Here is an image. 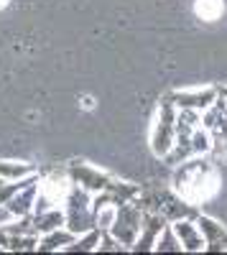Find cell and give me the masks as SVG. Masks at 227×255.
Wrapping results in <instances>:
<instances>
[{
  "instance_id": "obj_8",
  "label": "cell",
  "mask_w": 227,
  "mask_h": 255,
  "mask_svg": "<svg viewBox=\"0 0 227 255\" xmlns=\"http://www.w3.org/2000/svg\"><path fill=\"white\" fill-rule=\"evenodd\" d=\"M197 222L202 227L204 243H207V253H222V250H227V227L220 220H215L210 215H202V212H199Z\"/></svg>"
},
{
  "instance_id": "obj_7",
  "label": "cell",
  "mask_w": 227,
  "mask_h": 255,
  "mask_svg": "<svg viewBox=\"0 0 227 255\" xmlns=\"http://www.w3.org/2000/svg\"><path fill=\"white\" fill-rule=\"evenodd\" d=\"M166 225H169V220L163 217L161 212H148V209H146V217H143L140 235H138L133 250H135V253H148V250H153L158 235L163 232V227H166Z\"/></svg>"
},
{
  "instance_id": "obj_4",
  "label": "cell",
  "mask_w": 227,
  "mask_h": 255,
  "mask_svg": "<svg viewBox=\"0 0 227 255\" xmlns=\"http://www.w3.org/2000/svg\"><path fill=\"white\" fill-rule=\"evenodd\" d=\"M169 97L174 100V105L179 110L204 113L220 100V87H212V84H207V87H184V90L171 92Z\"/></svg>"
},
{
  "instance_id": "obj_9",
  "label": "cell",
  "mask_w": 227,
  "mask_h": 255,
  "mask_svg": "<svg viewBox=\"0 0 227 255\" xmlns=\"http://www.w3.org/2000/svg\"><path fill=\"white\" fill-rule=\"evenodd\" d=\"M77 240V235L69 230V227H64V230H51V232H46L44 235V240L38 243V250H67L72 243Z\"/></svg>"
},
{
  "instance_id": "obj_6",
  "label": "cell",
  "mask_w": 227,
  "mask_h": 255,
  "mask_svg": "<svg viewBox=\"0 0 227 255\" xmlns=\"http://www.w3.org/2000/svg\"><path fill=\"white\" fill-rule=\"evenodd\" d=\"M176 238L184 248V253H202L207 250V243H204V235H202V227L197 222V217H184V220H176L171 222Z\"/></svg>"
},
{
  "instance_id": "obj_10",
  "label": "cell",
  "mask_w": 227,
  "mask_h": 255,
  "mask_svg": "<svg viewBox=\"0 0 227 255\" xmlns=\"http://www.w3.org/2000/svg\"><path fill=\"white\" fill-rule=\"evenodd\" d=\"M194 15L204 23H215L225 15V0H194Z\"/></svg>"
},
{
  "instance_id": "obj_14",
  "label": "cell",
  "mask_w": 227,
  "mask_h": 255,
  "mask_svg": "<svg viewBox=\"0 0 227 255\" xmlns=\"http://www.w3.org/2000/svg\"><path fill=\"white\" fill-rule=\"evenodd\" d=\"M220 92H222V95H225V97H227V87H222V90H220Z\"/></svg>"
},
{
  "instance_id": "obj_13",
  "label": "cell",
  "mask_w": 227,
  "mask_h": 255,
  "mask_svg": "<svg viewBox=\"0 0 227 255\" xmlns=\"http://www.w3.org/2000/svg\"><path fill=\"white\" fill-rule=\"evenodd\" d=\"M153 250H156V253H184V248H181V243H179V238H176V232H174L171 222L163 227V232L158 235Z\"/></svg>"
},
{
  "instance_id": "obj_11",
  "label": "cell",
  "mask_w": 227,
  "mask_h": 255,
  "mask_svg": "<svg viewBox=\"0 0 227 255\" xmlns=\"http://www.w3.org/2000/svg\"><path fill=\"white\" fill-rule=\"evenodd\" d=\"M33 225H36V232L46 235V232H51V230L64 227V225H67V217H64V212L56 207V209H49V212H41V215H36V217H33Z\"/></svg>"
},
{
  "instance_id": "obj_12",
  "label": "cell",
  "mask_w": 227,
  "mask_h": 255,
  "mask_svg": "<svg viewBox=\"0 0 227 255\" xmlns=\"http://www.w3.org/2000/svg\"><path fill=\"white\" fill-rule=\"evenodd\" d=\"M36 174V168L31 163H18V161H0V176L5 181H20L31 179Z\"/></svg>"
},
{
  "instance_id": "obj_5",
  "label": "cell",
  "mask_w": 227,
  "mask_h": 255,
  "mask_svg": "<svg viewBox=\"0 0 227 255\" xmlns=\"http://www.w3.org/2000/svg\"><path fill=\"white\" fill-rule=\"evenodd\" d=\"M67 171H69L74 184L85 186L87 191H92V194H97V191H108V189H113L117 184L115 176L100 171V168H95V166H87V163H72Z\"/></svg>"
},
{
  "instance_id": "obj_2",
  "label": "cell",
  "mask_w": 227,
  "mask_h": 255,
  "mask_svg": "<svg viewBox=\"0 0 227 255\" xmlns=\"http://www.w3.org/2000/svg\"><path fill=\"white\" fill-rule=\"evenodd\" d=\"M176 118H179V108L174 105V100L171 97L161 100L151 123V151L156 158H166L171 153L176 143Z\"/></svg>"
},
{
  "instance_id": "obj_16",
  "label": "cell",
  "mask_w": 227,
  "mask_h": 255,
  "mask_svg": "<svg viewBox=\"0 0 227 255\" xmlns=\"http://www.w3.org/2000/svg\"><path fill=\"white\" fill-rule=\"evenodd\" d=\"M3 5H5V0H0V8H3Z\"/></svg>"
},
{
  "instance_id": "obj_1",
  "label": "cell",
  "mask_w": 227,
  "mask_h": 255,
  "mask_svg": "<svg viewBox=\"0 0 227 255\" xmlns=\"http://www.w3.org/2000/svg\"><path fill=\"white\" fill-rule=\"evenodd\" d=\"M220 184H222L220 168L210 161H204L202 156L179 163L174 171V191H179L192 204L210 202L220 191Z\"/></svg>"
},
{
  "instance_id": "obj_3",
  "label": "cell",
  "mask_w": 227,
  "mask_h": 255,
  "mask_svg": "<svg viewBox=\"0 0 227 255\" xmlns=\"http://www.w3.org/2000/svg\"><path fill=\"white\" fill-rule=\"evenodd\" d=\"M143 217H146V209H143L135 199L133 202H122V204H117L115 222H113V227L108 232L122 248L133 250V245H135V240L140 235V227H143Z\"/></svg>"
},
{
  "instance_id": "obj_15",
  "label": "cell",
  "mask_w": 227,
  "mask_h": 255,
  "mask_svg": "<svg viewBox=\"0 0 227 255\" xmlns=\"http://www.w3.org/2000/svg\"><path fill=\"white\" fill-rule=\"evenodd\" d=\"M3 184H5V179H3V176H0V186H3Z\"/></svg>"
}]
</instances>
